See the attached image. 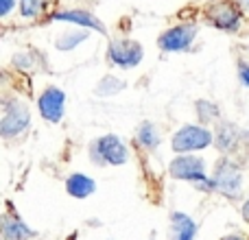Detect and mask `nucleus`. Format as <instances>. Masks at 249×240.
<instances>
[{"mask_svg": "<svg viewBox=\"0 0 249 240\" xmlns=\"http://www.w3.org/2000/svg\"><path fill=\"white\" fill-rule=\"evenodd\" d=\"M86 37H88L86 31H77V33H66V35H61V37L57 39V48H59V51H70V48H74L77 44H81Z\"/></svg>", "mask_w": 249, "mask_h": 240, "instance_id": "nucleus-16", "label": "nucleus"}, {"mask_svg": "<svg viewBox=\"0 0 249 240\" xmlns=\"http://www.w3.org/2000/svg\"><path fill=\"white\" fill-rule=\"evenodd\" d=\"M225 240H243V238H238V236H230V238H225Z\"/></svg>", "mask_w": 249, "mask_h": 240, "instance_id": "nucleus-24", "label": "nucleus"}, {"mask_svg": "<svg viewBox=\"0 0 249 240\" xmlns=\"http://www.w3.org/2000/svg\"><path fill=\"white\" fill-rule=\"evenodd\" d=\"M51 20H61V22H77L81 26H90V29H96V31H105V26L96 20L92 13L88 11H61V13H55L51 16Z\"/></svg>", "mask_w": 249, "mask_h": 240, "instance_id": "nucleus-10", "label": "nucleus"}, {"mask_svg": "<svg viewBox=\"0 0 249 240\" xmlns=\"http://www.w3.org/2000/svg\"><path fill=\"white\" fill-rule=\"evenodd\" d=\"M109 61L121 68H133L142 61V46L131 39H116L109 46Z\"/></svg>", "mask_w": 249, "mask_h": 240, "instance_id": "nucleus-3", "label": "nucleus"}, {"mask_svg": "<svg viewBox=\"0 0 249 240\" xmlns=\"http://www.w3.org/2000/svg\"><path fill=\"white\" fill-rule=\"evenodd\" d=\"M11 7H13V0H0V16H7L9 11H11Z\"/></svg>", "mask_w": 249, "mask_h": 240, "instance_id": "nucleus-20", "label": "nucleus"}, {"mask_svg": "<svg viewBox=\"0 0 249 240\" xmlns=\"http://www.w3.org/2000/svg\"><path fill=\"white\" fill-rule=\"evenodd\" d=\"M29 236H33L31 229H26L24 223H20L18 219L4 216L2 219V238L4 240H26Z\"/></svg>", "mask_w": 249, "mask_h": 240, "instance_id": "nucleus-13", "label": "nucleus"}, {"mask_svg": "<svg viewBox=\"0 0 249 240\" xmlns=\"http://www.w3.org/2000/svg\"><path fill=\"white\" fill-rule=\"evenodd\" d=\"M171 175L177 179H203V162L201 157H177L171 166Z\"/></svg>", "mask_w": 249, "mask_h": 240, "instance_id": "nucleus-9", "label": "nucleus"}, {"mask_svg": "<svg viewBox=\"0 0 249 240\" xmlns=\"http://www.w3.org/2000/svg\"><path fill=\"white\" fill-rule=\"evenodd\" d=\"M173 240H195L197 225L184 214H173Z\"/></svg>", "mask_w": 249, "mask_h": 240, "instance_id": "nucleus-11", "label": "nucleus"}, {"mask_svg": "<svg viewBox=\"0 0 249 240\" xmlns=\"http://www.w3.org/2000/svg\"><path fill=\"white\" fill-rule=\"evenodd\" d=\"M29 124V109L24 107V103H18V101H11V103L4 105V116L2 122H0V133L4 137H13L18 133H22Z\"/></svg>", "mask_w": 249, "mask_h": 240, "instance_id": "nucleus-1", "label": "nucleus"}, {"mask_svg": "<svg viewBox=\"0 0 249 240\" xmlns=\"http://www.w3.org/2000/svg\"><path fill=\"white\" fill-rule=\"evenodd\" d=\"M197 35V29L190 24H181V26H175V29L166 31V33L160 37V48L166 52H177V51H184V48L190 46V42L195 39Z\"/></svg>", "mask_w": 249, "mask_h": 240, "instance_id": "nucleus-6", "label": "nucleus"}, {"mask_svg": "<svg viewBox=\"0 0 249 240\" xmlns=\"http://www.w3.org/2000/svg\"><path fill=\"white\" fill-rule=\"evenodd\" d=\"M238 144V129L234 124H221L216 131V146L221 151H232Z\"/></svg>", "mask_w": 249, "mask_h": 240, "instance_id": "nucleus-14", "label": "nucleus"}, {"mask_svg": "<svg viewBox=\"0 0 249 240\" xmlns=\"http://www.w3.org/2000/svg\"><path fill=\"white\" fill-rule=\"evenodd\" d=\"M214 188L219 192L228 194V197H236L238 190H241V171L234 166L232 162H221L216 166V172H214Z\"/></svg>", "mask_w": 249, "mask_h": 240, "instance_id": "nucleus-4", "label": "nucleus"}, {"mask_svg": "<svg viewBox=\"0 0 249 240\" xmlns=\"http://www.w3.org/2000/svg\"><path fill=\"white\" fill-rule=\"evenodd\" d=\"M241 81L249 86V64H241Z\"/></svg>", "mask_w": 249, "mask_h": 240, "instance_id": "nucleus-21", "label": "nucleus"}, {"mask_svg": "<svg viewBox=\"0 0 249 240\" xmlns=\"http://www.w3.org/2000/svg\"><path fill=\"white\" fill-rule=\"evenodd\" d=\"M92 153L99 155V157L105 159V162L114 164V166H121V164L127 162V149H124V144H123L121 140H118L116 136H105V137H101V140L94 144Z\"/></svg>", "mask_w": 249, "mask_h": 240, "instance_id": "nucleus-7", "label": "nucleus"}, {"mask_svg": "<svg viewBox=\"0 0 249 240\" xmlns=\"http://www.w3.org/2000/svg\"><path fill=\"white\" fill-rule=\"evenodd\" d=\"M243 216H245V221H249V201L245 203V207H243Z\"/></svg>", "mask_w": 249, "mask_h": 240, "instance_id": "nucleus-22", "label": "nucleus"}, {"mask_svg": "<svg viewBox=\"0 0 249 240\" xmlns=\"http://www.w3.org/2000/svg\"><path fill=\"white\" fill-rule=\"evenodd\" d=\"M124 87V81H121V79L116 77H105L103 81L96 86V94L103 96V94H116L118 90H123Z\"/></svg>", "mask_w": 249, "mask_h": 240, "instance_id": "nucleus-17", "label": "nucleus"}, {"mask_svg": "<svg viewBox=\"0 0 249 240\" xmlns=\"http://www.w3.org/2000/svg\"><path fill=\"white\" fill-rule=\"evenodd\" d=\"M210 142H212L210 131L188 124V127H184L179 133H175V137H173V149H175L177 153H184V151L206 149Z\"/></svg>", "mask_w": 249, "mask_h": 240, "instance_id": "nucleus-2", "label": "nucleus"}, {"mask_svg": "<svg viewBox=\"0 0 249 240\" xmlns=\"http://www.w3.org/2000/svg\"><path fill=\"white\" fill-rule=\"evenodd\" d=\"M197 112H199V118H201V120H214L216 116H219L216 105L206 103V101H199V103H197Z\"/></svg>", "mask_w": 249, "mask_h": 240, "instance_id": "nucleus-19", "label": "nucleus"}, {"mask_svg": "<svg viewBox=\"0 0 249 240\" xmlns=\"http://www.w3.org/2000/svg\"><path fill=\"white\" fill-rule=\"evenodd\" d=\"M241 7H245V9H249V0H241Z\"/></svg>", "mask_w": 249, "mask_h": 240, "instance_id": "nucleus-23", "label": "nucleus"}, {"mask_svg": "<svg viewBox=\"0 0 249 240\" xmlns=\"http://www.w3.org/2000/svg\"><path fill=\"white\" fill-rule=\"evenodd\" d=\"M42 9V0H20V11L24 17H35Z\"/></svg>", "mask_w": 249, "mask_h": 240, "instance_id": "nucleus-18", "label": "nucleus"}, {"mask_svg": "<svg viewBox=\"0 0 249 240\" xmlns=\"http://www.w3.org/2000/svg\"><path fill=\"white\" fill-rule=\"evenodd\" d=\"M138 140H140L142 146L153 149V146L160 144V133H158V129H155L151 122H144L140 129H138Z\"/></svg>", "mask_w": 249, "mask_h": 240, "instance_id": "nucleus-15", "label": "nucleus"}, {"mask_svg": "<svg viewBox=\"0 0 249 240\" xmlns=\"http://www.w3.org/2000/svg\"><path fill=\"white\" fill-rule=\"evenodd\" d=\"M66 188H68V192L72 194V197L83 199V197L94 192L96 186H94V181L86 175H70L68 181H66Z\"/></svg>", "mask_w": 249, "mask_h": 240, "instance_id": "nucleus-12", "label": "nucleus"}, {"mask_svg": "<svg viewBox=\"0 0 249 240\" xmlns=\"http://www.w3.org/2000/svg\"><path fill=\"white\" fill-rule=\"evenodd\" d=\"M64 92L57 90V87H48L37 101V107L39 114L44 116V120L48 122H59L61 116H64Z\"/></svg>", "mask_w": 249, "mask_h": 240, "instance_id": "nucleus-8", "label": "nucleus"}, {"mask_svg": "<svg viewBox=\"0 0 249 240\" xmlns=\"http://www.w3.org/2000/svg\"><path fill=\"white\" fill-rule=\"evenodd\" d=\"M208 17H210V22L214 26L225 29V31H236L238 24H241V16H238V11L234 9V4L228 2V0H216V2H212L210 9H208Z\"/></svg>", "mask_w": 249, "mask_h": 240, "instance_id": "nucleus-5", "label": "nucleus"}]
</instances>
